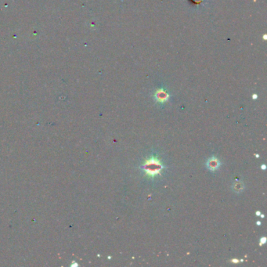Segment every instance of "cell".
<instances>
[{
  "label": "cell",
  "instance_id": "ba28073f",
  "mask_svg": "<svg viewBox=\"0 0 267 267\" xmlns=\"http://www.w3.org/2000/svg\"><path fill=\"white\" fill-rule=\"evenodd\" d=\"M256 215H261V213H260V211H257Z\"/></svg>",
  "mask_w": 267,
  "mask_h": 267
},
{
  "label": "cell",
  "instance_id": "6da1fadb",
  "mask_svg": "<svg viewBox=\"0 0 267 267\" xmlns=\"http://www.w3.org/2000/svg\"><path fill=\"white\" fill-rule=\"evenodd\" d=\"M165 166L162 161L156 155H152L151 158L146 160L145 163L142 165V168L145 171V175L149 178L154 179L161 174Z\"/></svg>",
  "mask_w": 267,
  "mask_h": 267
},
{
  "label": "cell",
  "instance_id": "8992f818",
  "mask_svg": "<svg viewBox=\"0 0 267 267\" xmlns=\"http://www.w3.org/2000/svg\"><path fill=\"white\" fill-rule=\"evenodd\" d=\"M261 168H262V169H266V165H262Z\"/></svg>",
  "mask_w": 267,
  "mask_h": 267
},
{
  "label": "cell",
  "instance_id": "7a4b0ae2",
  "mask_svg": "<svg viewBox=\"0 0 267 267\" xmlns=\"http://www.w3.org/2000/svg\"><path fill=\"white\" fill-rule=\"evenodd\" d=\"M220 162L219 161L217 157H212L211 158H209L208 160L207 161V163H206V166H207V168H208L210 171H215V170L219 169L220 166Z\"/></svg>",
  "mask_w": 267,
  "mask_h": 267
},
{
  "label": "cell",
  "instance_id": "277c9868",
  "mask_svg": "<svg viewBox=\"0 0 267 267\" xmlns=\"http://www.w3.org/2000/svg\"><path fill=\"white\" fill-rule=\"evenodd\" d=\"M244 183L242 182H240V181H237L236 182H234V186H233V189L234 191L237 193H240L244 190Z\"/></svg>",
  "mask_w": 267,
  "mask_h": 267
},
{
  "label": "cell",
  "instance_id": "5b68a950",
  "mask_svg": "<svg viewBox=\"0 0 267 267\" xmlns=\"http://www.w3.org/2000/svg\"><path fill=\"white\" fill-rule=\"evenodd\" d=\"M266 241V237L261 238V240H260V245H262V244H265Z\"/></svg>",
  "mask_w": 267,
  "mask_h": 267
},
{
  "label": "cell",
  "instance_id": "52a82bcc",
  "mask_svg": "<svg viewBox=\"0 0 267 267\" xmlns=\"http://www.w3.org/2000/svg\"><path fill=\"white\" fill-rule=\"evenodd\" d=\"M257 225H258V226H260V225H261V222L259 221H258L257 222Z\"/></svg>",
  "mask_w": 267,
  "mask_h": 267
},
{
  "label": "cell",
  "instance_id": "3957f363",
  "mask_svg": "<svg viewBox=\"0 0 267 267\" xmlns=\"http://www.w3.org/2000/svg\"><path fill=\"white\" fill-rule=\"evenodd\" d=\"M155 99L159 103H164V102L168 100V94L165 90H163V89H159V90H157L156 92Z\"/></svg>",
  "mask_w": 267,
  "mask_h": 267
}]
</instances>
